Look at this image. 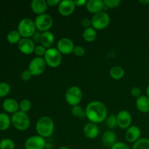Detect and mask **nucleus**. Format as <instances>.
Listing matches in <instances>:
<instances>
[{
    "label": "nucleus",
    "instance_id": "nucleus-1",
    "mask_svg": "<svg viewBox=\"0 0 149 149\" xmlns=\"http://www.w3.org/2000/svg\"><path fill=\"white\" fill-rule=\"evenodd\" d=\"M86 117L90 122L102 123L108 116V109L106 105L98 100H93L87 104L85 109Z\"/></svg>",
    "mask_w": 149,
    "mask_h": 149
},
{
    "label": "nucleus",
    "instance_id": "nucleus-2",
    "mask_svg": "<svg viewBox=\"0 0 149 149\" xmlns=\"http://www.w3.org/2000/svg\"><path fill=\"white\" fill-rule=\"evenodd\" d=\"M55 130V123L52 118L43 116L39 118L36 123V131L38 135L44 138L52 136Z\"/></svg>",
    "mask_w": 149,
    "mask_h": 149
},
{
    "label": "nucleus",
    "instance_id": "nucleus-3",
    "mask_svg": "<svg viewBox=\"0 0 149 149\" xmlns=\"http://www.w3.org/2000/svg\"><path fill=\"white\" fill-rule=\"evenodd\" d=\"M13 126L19 131L27 130L31 125V119L26 113L18 111L11 116Z\"/></svg>",
    "mask_w": 149,
    "mask_h": 149
},
{
    "label": "nucleus",
    "instance_id": "nucleus-4",
    "mask_svg": "<svg viewBox=\"0 0 149 149\" xmlns=\"http://www.w3.org/2000/svg\"><path fill=\"white\" fill-rule=\"evenodd\" d=\"M17 31L23 38H31L36 31L34 21L29 17H24L19 22Z\"/></svg>",
    "mask_w": 149,
    "mask_h": 149
},
{
    "label": "nucleus",
    "instance_id": "nucleus-5",
    "mask_svg": "<svg viewBox=\"0 0 149 149\" xmlns=\"http://www.w3.org/2000/svg\"><path fill=\"white\" fill-rule=\"evenodd\" d=\"M62 54L55 47H51L47 49L46 53L43 57L47 65L50 68H57L62 63Z\"/></svg>",
    "mask_w": 149,
    "mask_h": 149
},
{
    "label": "nucleus",
    "instance_id": "nucleus-6",
    "mask_svg": "<svg viewBox=\"0 0 149 149\" xmlns=\"http://www.w3.org/2000/svg\"><path fill=\"white\" fill-rule=\"evenodd\" d=\"M110 21V16L106 12H100V13L93 15L92 17V27L94 28L95 30H103L108 27Z\"/></svg>",
    "mask_w": 149,
    "mask_h": 149
},
{
    "label": "nucleus",
    "instance_id": "nucleus-7",
    "mask_svg": "<svg viewBox=\"0 0 149 149\" xmlns=\"http://www.w3.org/2000/svg\"><path fill=\"white\" fill-rule=\"evenodd\" d=\"M82 97V91L77 86H72L69 87L65 94V98L67 103L72 107L78 106L81 103Z\"/></svg>",
    "mask_w": 149,
    "mask_h": 149
},
{
    "label": "nucleus",
    "instance_id": "nucleus-8",
    "mask_svg": "<svg viewBox=\"0 0 149 149\" xmlns=\"http://www.w3.org/2000/svg\"><path fill=\"white\" fill-rule=\"evenodd\" d=\"M35 26L36 30L40 32H45L49 31L53 26V19L49 14L39 15L36 17L34 20Z\"/></svg>",
    "mask_w": 149,
    "mask_h": 149
},
{
    "label": "nucleus",
    "instance_id": "nucleus-9",
    "mask_svg": "<svg viewBox=\"0 0 149 149\" xmlns=\"http://www.w3.org/2000/svg\"><path fill=\"white\" fill-rule=\"evenodd\" d=\"M47 64L44 58L36 57L30 61L29 64V68L33 76H39L45 72Z\"/></svg>",
    "mask_w": 149,
    "mask_h": 149
},
{
    "label": "nucleus",
    "instance_id": "nucleus-10",
    "mask_svg": "<svg viewBox=\"0 0 149 149\" xmlns=\"http://www.w3.org/2000/svg\"><path fill=\"white\" fill-rule=\"evenodd\" d=\"M47 143L45 138L39 135H33L27 138L25 142L24 146L26 149H45Z\"/></svg>",
    "mask_w": 149,
    "mask_h": 149
},
{
    "label": "nucleus",
    "instance_id": "nucleus-11",
    "mask_svg": "<svg viewBox=\"0 0 149 149\" xmlns=\"http://www.w3.org/2000/svg\"><path fill=\"white\" fill-rule=\"evenodd\" d=\"M116 121H117V127L122 130H127L131 126L132 121V115L127 110L120 111L116 114Z\"/></svg>",
    "mask_w": 149,
    "mask_h": 149
},
{
    "label": "nucleus",
    "instance_id": "nucleus-12",
    "mask_svg": "<svg viewBox=\"0 0 149 149\" xmlns=\"http://www.w3.org/2000/svg\"><path fill=\"white\" fill-rule=\"evenodd\" d=\"M74 42L69 38H61L57 43V49L62 55H69L72 53L74 49Z\"/></svg>",
    "mask_w": 149,
    "mask_h": 149
},
{
    "label": "nucleus",
    "instance_id": "nucleus-13",
    "mask_svg": "<svg viewBox=\"0 0 149 149\" xmlns=\"http://www.w3.org/2000/svg\"><path fill=\"white\" fill-rule=\"evenodd\" d=\"M17 47L22 53L29 55L34 52L36 46L31 38H22L17 44Z\"/></svg>",
    "mask_w": 149,
    "mask_h": 149
},
{
    "label": "nucleus",
    "instance_id": "nucleus-14",
    "mask_svg": "<svg viewBox=\"0 0 149 149\" xmlns=\"http://www.w3.org/2000/svg\"><path fill=\"white\" fill-rule=\"evenodd\" d=\"M141 130L137 125H131L125 131V140L130 143H135V142L141 139Z\"/></svg>",
    "mask_w": 149,
    "mask_h": 149
},
{
    "label": "nucleus",
    "instance_id": "nucleus-15",
    "mask_svg": "<svg viewBox=\"0 0 149 149\" xmlns=\"http://www.w3.org/2000/svg\"><path fill=\"white\" fill-rule=\"evenodd\" d=\"M58 12L63 16H69L74 13L76 5L73 0H63L58 6Z\"/></svg>",
    "mask_w": 149,
    "mask_h": 149
},
{
    "label": "nucleus",
    "instance_id": "nucleus-16",
    "mask_svg": "<svg viewBox=\"0 0 149 149\" xmlns=\"http://www.w3.org/2000/svg\"><path fill=\"white\" fill-rule=\"evenodd\" d=\"M86 9L89 13L95 15L104 11L105 4L103 0H89L86 4Z\"/></svg>",
    "mask_w": 149,
    "mask_h": 149
},
{
    "label": "nucleus",
    "instance_id": "nucleus-17",
    "mask_svg": "<svg viewBox=\"0 0 149 149\" xmlns=\"http://www.w3.org/2000/svg\"><path fill=\"white\" fill-rule=\"evenodd\" d=\"M47 7V3L45 0H32L31 2V9L32 12L37 15L46 13Z\"/></svg>",
    "mask_w": 149,
    "mask_h": 149
},
{
    "label": "nucleus",
    "instance_id": "nucleus-18",
    "mask_svg": "<svg viewBox=\"0 0 149 149\" xmlns=\"http://www.w3.org/2000/svg\"><path fill=\"white\" fill-rule=\"evenodd\" d=\"M84 136L88 139H95L97 137L100 130L97 124L93 122H88L86 124L83 129Z\"/></svg>",
    "mask_w": 149,
    "mask_h": 149
},
{
    "label": "nucleus",
    "instance_id": "nucleus-19",
    "mask_svg": "<svg viewBox=\"0 0 149 149\" xmlns=\"http://www.w3.org/2000/svg\"><path fill=\"white\" fill-rule=\"evenodd\" d=\"M116 140H117V136L116 133L111 130L105 132L102 136V143L103 146L107 148H111L117 142Z\"/></svg>",
    "mask_w": 149,
    "mask_h": 149
},
{
    "label": "nucleus",
    "instance_id": "nucleus-20",
    "mask_svg": "<svg viewBox=\"0 0 149 149\" xmlns=\"http://www.w3.org/2000/svg\"><path fill=\"white\" fill-rule=\"evenodd\" d=\"M2 107L6 112L13 114L19 111V103L15 99L7 98L3 102Z\"/></svg>",
    "mask_w": 149,
    "mask_h": 149
},
{
    "label": "nucleus",
    "instance_id": "nucleus-21",
    "mask_svg": "<svg viewBox=\"0 0 149 149\" xmlns=\"http://www.w3.org/2000/svg\"><path fill=\"white\" fill-rule=\"evenodd\" d=\"M55 38L53 33L51 32L50 31H45L42 33L40 43L46 49H49V48L52 47V46L53 45L54 42H55Z\"/></svg>",
    "mask_w": 149,
    "mask_h": 149
},
{
    "label": "nucleus",
    "instance_id": "nucleus-22",
    "mask_svg": "<svg viewBox=\"0 0 149 149\" xmlns=\"http://www.w3.org/2000/svg\"><path fill=\"white\" fill-rule=\"evenodd\" d=\"M137 109L140 112L146 113L149 112V97L147 95H141L137 98L135 103Z\"/></svg>",
    "mask_w": 149,
    "mask_h": 149
},
{
    "label": "nucleus",
    "instance_id": "nucleus-23",
    "mask_svg": "<svg viewBox=\"0 0 149 149\" xmlns=\"http://www.w3.org/2000/svg\"><path fill=\"white\" fill-rule=\"evenodd\" d=\"M83 39L87 42H93L97 38V31L94 28L89 27L87 29H84L82 33Z\"/></svg>",
    "mask_w": 149,
    "mask_h": 149
},
{
    "label": "nucleus",
    "instance_id": "nucleus-24",
    "mask_svg": "<svg viewBox=\"0 0 149 149\" xmlns=\"http://www.w3.org/2000/svg\"><path fill=\"white\" fill-rule=\"evenodd\" d=\"M109 74L113 79L119 80L125 77V71L122 67L119 66V65H115L111 68Z\"/></svg>",
    "mask_w": 149,
    "mask_h": 149
},
{
    "label": "nucleus",
    "instance_id": "nucleus-25",
    "mask_svg": "<svg viewBox=\"0 0 149 149\" xmlns=\"http://www.w3.org/2000/svg\"><path fill=\"white\" fill-rule=\"evenodd\" d=\"M12 124L11 118L5 113H0V130L5 131Z\"/></svg>",
    "mask_w": 149,
    "mask_h": 149
},
{
    "label": "nucleus",
    "instance_id": "nucleus-26",
    "mask_svg": "<svg viewBox=\"0 0 149 149\" xmlns=\"http://www.w3.org/2000/svg\"><path fill=\"white\" fill-rule=\"evenodd\" d=\"M21 39V36L17 30L10 31L7 35V39L10 44H18Z\"/></svg>",
    "mask_w": 149,
    "mask_h": 149
},
{
    "label": "nucleus",
    "instance_id": "nucleus-27",
    "mask_svg": "<svg viewBox=\"0 0 149 149\" xmlns=\"http://www.w3.org/2000/svg\"><path fill=\"white\" fill-rule=\"evenodd\" d=\"M132 149H149V139L141 138L133 144Z\"/></svg>",
    "mask_w": 149,
    "mask_h": 149
},
{
    "label": "nucleus",
    "instance_id": "nucleus-28",
    "mask_svg": "<svg viewBox=\"0 0 149 149\" xmlns=\"http://www.w3.org/2000/svg\"><path fill=\"white\" fill-rule=\"evenodd\" d=\"M71 113L75 117L79 118V119H84L86 117L85 110L82 109L81 106H75L71 108Z\"/></svg>",
    "mask_w": 149,
    "mask_h": 149
},
{
    "label": "nucleus",
    "instance_id": "nucleus-29",
    "mask_svg": "<svg viewBox=\"0 0 149 149\" xmlns=\"http://www.w3.org/2000/svg\"><path fill=\"white\" fill-rule=\"evenodd\" d=\"M32 107V103L29 99H23L19 103V110L27 113Z\"/></svg>",
    "mask_w": 149,
    "mask_h": 149
},
{
    "label": "nucleus",
    "instance_id": "nucleus-30",
    "mask_svg": "<svg viewBox=\"0 0 149 149\" xmlns=\"http://www.w3.org/2000/svg\"><path fill=\"white\" fill-rule=\"evenodd\" d=\"M106 124L108 128L110 130H113L117 127V121H116V115L111 114L108 115L107 118L106 119Z\"/></svg>",
    "mask_w": 149,
    "mask_h": 149
},
{
    "label": "nucleus",
    "instance_id": "nucleus-31",
    "mask_svg": "<svg viewBox=\"0 0 149 149\" xmlns=\"http://www.w3.org/2000/svg\"><path fill=\"white\" fill-rule=\"evenodd\" d=\"M15 145L13 140L4 138L0 141V149H15Z\"/></svg>",
    "mask_w": 149,
    "mask_h": 149
},
{
    "label": "nucleus",
    "instance_id": "nucleus-32",
    "mask_svg": "<svg viewBox=\"0 0 149 149\" xmlns=\"http://www.w3.org/2000/svg\"><path fill=\"white\" fill-rule=\"evenodd\" d=\"M10 86L7 82H0V97L7 96L10 93Z\"/></svg>",
    "mask_w": 149,
    "mask_h": 149
},
{
    "label": "nucleus",
    "instance_id": "nucleus-33",
    "mask_svg": "<svg viewBox=\"0 0 149 149\" xmlns=\"http://www.w3.org/2000/svg\"><path fill=\"white\" fill-rule=\"evenodd\" d=\"M103 2H104L105 7L111 9L118 7L121 4L120 0H104Z\"/></svg>",
    "mask_w": 149,
    "mask_h": 149
},
{
    "label": "nucleus",
    "instance_id": "nucleus-34",
    "mask_svg": "<svg viewBox=\"0 0 149 149\" xmlns=\"http://www.w3.org/2000/svg\"><path fill=\"white\" fill-rule=\"evenodd\" d=\"M47 49H46L45 47L42 46L40 44V45H36L34 49V52L35 54L37 55V57H42V58H43V57L45 56V53H46Z\"/></svg>",
    "mask_w": 149,
    "mask_h": 149
},
{
    "label": "nucleus",
    "instance_id": "nucleus-35",
    "mask_svg": "<svg viewBox=\"0 0 149 149\" xmlns=\"http://www.w3.org/2000/svg\"><path fill=\"white\" fill-rule=\"evenodd\" d=\"M73 53L77 57H81L85 54V49L84 47L81 46V45H77L74 47V51Z\"/></svg>",
    "mask_w": 149,
    "mask_h": 149
},
{
    "label": "nucleus",
    "instance_id": "nucleus-36",
    "mask_svg": "<svg viewBox=\"0 0 149 149\" xmlns=\"http://www.w3.org/2000/svg\"><path fill=\"white\" fill-rule=\"evenodd\" d=\"M32 77H33V75H32L31 73L29 71V69L24 70V71L21 73V74H20V78H21V79L23 80V81H29V80L32 78Z\"/></svg>",
    "mask_w": 149,
    "mask_h": 149
},
{
    "label": "nucleus",
    "instance_id": "nucleus-37",
    "mask_svg": "<svg viewBox=\"0 0 149 149\" xmlns=\"http://www.w3.org/2000/svg\"><path fill=\"white\" fill-rule=\"evenodd\" d=\"M131 95H132L133 97L138 98L139 97H141L142 95V91H141V89L138 87H133L130 90Z\"/></svg>",
    "mask_w": 149,
    "mask_h": 149
},
{
    "label": "nucleus",
    "instance_id": "nucleus-38",
    "mask_svg": "<svg viewBox=\"0 0 149 149\" xmlns=\"http://www.w3.org/2000/svg\"><path fill=\"white\" fill-rule=\"evenodd\" d=\"M111 149H130V148L125 143L116 142Z\"/></svg>",
    "mask_w": 149,
    "mask_h": 149
},
{
    "label": "nucleus",
    "instance_id": "nucleus-39",
    "mask_svg": "<svg viewBox=\"0 0 149 149\" xmlns=\"http://www.w3.org/2000/svg\"><path fill=\"white\" fill-rule=\"evenodd\" d=\"M81 25L82 27L84 28V29H87V28L89 27H91V19L87 18V17H84V18L81 19Z\"/></svg>",
    "mask_w": 149,
    "mask_h": 149
},
{
    "label": "nucleus",
    "instance_id": "nucleus-40",
    "mask_svg": "<svg viewBox=\"0 0 149 149\" xmlns=\"http://www.w3.org/2000/svg\"><path fill=\"white\" fill-rule=\"evenodd\" d=\"M41 36H42V32L39 31H36L34 33V34L32 36L31 39L33 41V42H40Z\"/></svg>",
    "mask_w": 149,
    "mask_h": 149
},
{
    "label": "nucleus",
    "instance_id": "nucleus-41",
    "mask_svg": "<svg viewBox=\"0 0 149 149\" xmlns=\"http://www.w3.org/2000/svg\"><path fill=\"white\" fill-rule=\"evenodd\" d=\"M61 0H47L48 7H55L57 5H59Z\"/></svg>",
    "mask_w": 149,
    "mask_h": 149
},
{
    "label": "nucleus",
    "instance_id": "nucleus-42",
    "mask_svg": "<svg viewBox=\"0 0 149 149\" xmlns=\"http://www.w3.org/2000/svg\"><path fill=\"white\" fill-rule=\"evenodd\" d=\"M74 1L76 7H81V6L86 5V4H87V1H85V0H75Z\"/></svg>",
    "mask_w": 149,
    "mask_h": 149
},
{
    "label": "nucleus",
    "instance_id": "nucleus-43",
    "mask_svg": "<svg viewBox=\"0 0 149 149\" xmlns=\"http://www.w3.org/2000/svg\"><path fill=\"white\" fill-rule=\"evenodd\" d=\"M140 3L143 4H149V0H140Z\"/></svg>",
    "mask_w": 149,
    "mask_h": 149
},
{
    "label": "nucleus",
    "instance_id": "nucleus-44",
    "mask_svg": "<svg viewBox=\"0 0 149 149\" xmlns=\"http://www.w3.org/2000/svg\"><path fill=\"white\" fill-rule=\"evenodd\" d=\"M146 95L149 97V85L146 87Z\"/></svg>",
    "mask_w": 149,
    "mask_h": 149
},
{
    "label": "nucleus",
    "instance_id": "nucleus-45",
    "mask_svg": "<svg viewBox=\"0 0 149 149\" xmlns=\"http://www.w3.org/2000/svg\"><path fill=\"white\" fill-rule=\"evenodd\" d=\"M58 149H71V148H69L68 147H66V146H62V147H60Z\"/></svg>",
    "mask_w": 149,
    "mask_h": 149
}]
</instances>
